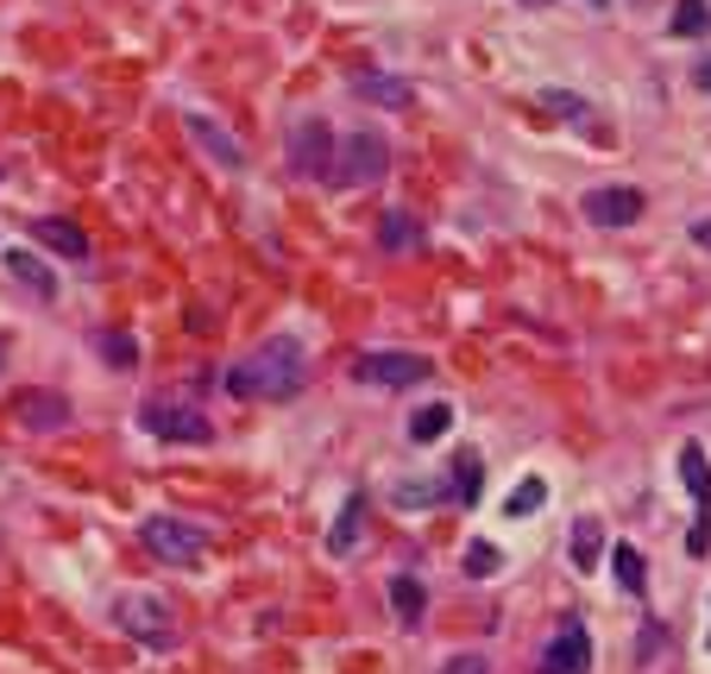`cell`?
<instances>
[{
    "instance_id": "30bf717a",
    "label": "cell",
    "mask_w": 711,
    "mask_h": 674,
    "mask_svg": "<svg viewBox=\"0 0 711 674\" xmlns=\"http://www.w3.org/2000/svg\"><path fill=\"white\" fill-rule=\"evenodd\" d=\"M0 271H7L26 296H39V303L58 296V271H44V259H32L26 247H0Z\"/></svg>"
},
{
    "instance_id": "4dcf8cb0",
    "label": "cell",
    "mask_w": 711,
    "mask_h": 674,
    "mask_svg": "<svg viewBox=\"0 0 711 674\" xmlns=\"http://www.w3.org/2000/svg\"><path fill=\"white\" fill-rule=\"evenodd\" d=\"M692 82H699V89H705V95H711V58L699 63V70H692Z\"/></svg>"
},
{
    "instance_id": "f546056e",
    "label": "cell",
    "mask_w": 711,
    "mask_h": 674,
    "mask_svg": "<svg viewBox=\"0 0 711 674\" xmlns=\"http://www.w3.org/2000/svg\"><path fill=\"white\" fill-rule=\"evenodd\" d=\"M687 233H692V247H705V252H711V214H705V221H692Z\"/></svg>"
},
{
    "instance_id": "5b68a950",
    "label": "cell",
    "mask_w": 711,
    "mask_h": 674,
    "mask_svg": "<svg viewBox=\"0 0 711 674\" xmlns=\"http://www.w3.org/2000/svg\"><path fill=\"white\" fill-rule=\"evenodd\" d=\"M139 542H145L158 561H171V567H195V561L209 555V530H202V523H183V517H164V511H152V517L139 523Z\"/></svg>"
},
{
    "instance_id": "d6a6232c",
    "label": "cell",
    "mask_w": 711,
    "mask_h": 674,
    "mask_svg": "<svg viewBox=\"0 0 711 674\" xmlns=\"http://www.w3.org/2000/svg\"><path fill=\"white\" fill-rule=\"evenodd\" d=\"M522 7H548V0H522Z\"/></svg>"
},
{
    "instance_id": "8992f818",
    "label": "cell",
    "mask_w": 711,
    "mask_h": 674,
    "mask_svg": "<svg viewBox=\"0 0 711 674\" xmlns=\"http://www.w3.org/2000/svg\"><path fill=\"white\" fill-rule=\"evenodd\" d=\"M428 372H435L428 353H397V348H372L353 360V379L372 391H409V385H423Z\"/></svg>"
},
{
    "instance_id": "4fadbf2b",
    "label": "cell",
    "mask_w": 711,
    "mask_h": 674,
    "mask_svg": "<svg viewBox=\"0 0 711 674\" xmlns=\"http://www.w3.org/2000/svg\"><path fill=\"white\" fill-rule=\"evenodd\" d=\"M346 89L359 101H372V108H409V101H416V89H409L404 77H390V70H353Z\"/></svg>"
},
{
    "instance_id": "ac0fdd59",
    "label": "cell",
    "mask_w": 711,
    "mask_h": 674,
    "mask_svg": "<svg viewBox=\"0 0 711 674\" xmlns=\"http://www.w3.org/2000/svg\"><path fill=\"white\" fill-rule=\"evenodd\" d=\"M567 555H573V574H598V555H605V523H598V517H579L573 523V542H567Z\"/></svg>"
},
{
    "instance_id": "2e32d148",
    "label": "cell",
    "mask_w": 711,
    "mask_h": 674,
    "mask_svg": "<svg viewBox=\"0 0 711 674\" xmlns=\"http://www.w3.org/2000/svg\"><path fill=\"white\" fill-rule=\"evenodd\" d=\"M680 485L692 492V504L699 511H711V461L699 442H680Z\"/></svg>"
},
{
    "instance_id": "cb8c5ba5",
    "label": "cell",
    "mask_w": 711,
    "mask_h": 674,
    "mask_svg": "<svg viewBox=\"0 0 711 674\" xmlns=\"http://www.w3.org/2000/svg\"><path fill=\"white\" fill-rule=\"evenodd\" d=\"M466 574H473V580H491V574H504V549H498V542H485V536H473V542H466Z\"/></svg>"
},
{
    "instance_id": "d6986e66",
    "label": "cell",
    "mask_w": 711,
    "mask_h": 674,
    "mask_svg": "<svg viewBox=\"0 0 711 674\" xmlns=\"http://www.w3.org/2000/svg\"><path fill=\"white\" fill-rule=\"evenodd\" d=\"M390 612H397V624H423L428 586H423L416 574H390Z\"/></svg>"
},
{
    "instance_id": "e0dca14e",
    "label": "cell",
    "mask_w": 711,
    "mask_h": 674,
    "mask_svg": "<svg viewBox=\"0 0 711 674\" xmlns=\"http://www.w3.org/2000/svg\"><path fill=\"white\" fill-rule=\"evenodd\" d=\"M447 492L460 504H479V492H485V461L473 454V447H460L454 454V466H447Z\"/></svg>"
},
{
    "instance_id": "6da1fadb",
    "label": "cell",
    "mask_w": 711,
    "mask_h": 674,
    "mask_svg": "<svg viewBox=\"0 0 711 674\" xmlns=\"http://www.w3.org/2000/svg\"><path fill=\"white\" fill-rule=\"evenodd\" d=\"M308 385V353L296 334H265L252 353L227 366V391L240 404H284Z\"/></svg>"
},
{
    "instance_id": "1f68e13d",
    "label": "cell",
    "mask_w": 711,
    "mask_h": 674,
    "mask_svg": "<svg viewBox=\"0 0 711 674\" xmlns=\"http://www.w3.org/2000/svg\"><path fill=\"white\" fill-rule=\"evenodd\" d=\"M586 7H592V13H605V7H611V0H586Z\"/></svg>"
},
{
    "instance_id": "836d02e7",
    "label": "cell",
    "mask_w": 711,
    "mask_h": 674,
    "mask_svg": "<svg viewBox=\"0 0 711 674\" xmlns=\"http://www.w3.org/2000/svg\"><path fill=\"white\" fill-rule=\"evenodd\" d=\"M705 650H711V624H705Z\"/></svg>"
},
{
    "instance_id": "ba28073f",
    "label": "cell",
    "mask_w": 711,
    "mask_h": 674,
    "mask_svg": "<svg viewBox=\"0 0 711 674\" xmlns=\"http://www.w3.org/2000/svg\"><path fill=\"white\" fill-rule=\"evenodd\" d=\"M541 674H592V631L579 617H560V631L541 650Z\"/></svg>"
},
{
    "instance_id": "f1b7e54d",
    "label": "cell",
    "mask_w": 711,
    "mask_h": 674,
    "mask_svg": "<svg viewBox=\"0 0 711 674\" xmlns=\"http://www.w3.org/2000/svg\"><path fill=\"white\" fill-rule=\"evenodd\" d=\"M441 674H491V655L460 650V655H447V662H441Z\"/></svg>"
},
{
    "instance_id": "5bb4252c",
    "label": "cell",
    "mask_w": 711,
    "mask_h": 674,
    "mask_svg": "<svg viewBox=\"0 0 711 674\" xmlns=\"http://www.w3.org/2000/svg\"><path fill=\"white\" fill-rule=\"evenodd\" d=\"M32 240L63 252V259H89V233H82L77 221H63V214H39V221H32Z\"/></svg>"
},
{
    "instance_id": "83f0119b",
    "label": "cell",
    "mask_w": 711,
    "mask_h": 674,
    "mask_svg": "<svg viewBox=\"0 0 711 674\" xmlns=\"http://www.w3.org/2000/svg\"><path fill=\"white\" fill-rule=\"evenodd\" d=\"M541 108H548V114H560V120H579V127L592 120V108H586L573 89H541Z\"/></svg>"
},
{
    "instance_id": "7402d4cb",
    "label": "cell",
    "mask_w": 711,
    "mask_h": 674,
    "mask_svg": "<svg viewBox=\"0 0 711 674\" xmlns=\"http://www.w3.org/2000/svg\"><path fill=\"white\" fill-rule=\"evenodd\" d=\"M447 423H454V404H423L416 416H409V442L428 447V442H441Z\"/></svg>"
},
{
    "instance_id": "4316f807",
    "label": "cell",
    "mask_w": 711,
    "mask_h": 674,
    "mask_svg": "<svg viewBox=\"0 0 711 674\" xmlns=\"http://www.w3.org/2000/svg\"><path fill=\"white\" fill-rule=\"evenodd\" d=\"M541 504H548V485H541L536 473H529V480H522L517 492H510V499H504V517H536Z\"/></svg>"
},
{
    "instance_id": "44dd1931",
    "label": "cell",
    "mask_w": 711,
    "mask_h": 674,
    "mask_svg": "<svg viewBox=\"0 0 711 674\" xmlns=\"http://www.w3.org/2000/svg\"><path fill=\"white\" fill-rule=\"evenodd\" d=\"M611 574L623 593H642V586H649V567H642V549H636V542H611Z\"/></svg>"
},
{
    "instance_id": "7c38bea8",
    "label": "cell",
    "mask_w": 711,
    "mask_h": 674,
    "mask_svg": "<svg viewBox=\"0 0 711 674\" xmlns=\"http://www.w3.org/2000/svg\"><path fill=\"white\" fill-rule=\"evenodd\" d=\"M13 416H20L26 429L51 435V429L70 423V398H63V391H13Z\"/></svg>"
},
{
    "instance_id": "9c48e42d",
    "label": "cell",
    "mask_w": 711,
    "mask_h": 674,
    "mask_svg": "<svg viewBox=\"0 0 711 674\" xmlns=\"http://www.w3.org/2000/svg\"><path fill=\"white\" fill-rule=\"evenodd\" d=\"M579 214H586L592 228H630V221H642V190H630V183L586 190L579 195Z\"/></svg>"
},
{
    "instance_id": "3957f363",
    "label": "cell",
    "mask_w": 711,
    "mask_h": 674,
    "mask_svg": "<svg viewBox=\"0 0 711 674\" xmlns=\"http://www.w3.org/2000/svg\"><path fill=\"white\" fill-rule=\"evenodd\" d=\"M114 624L133 636L139 650H164V655H171L176 643H183V631H176V612H171V605H164L158 593H120Z\"/></svg>"
},
{
    "instance_id": "484cf974",
    "label": "cell",
    "mask_w": 711,
    "mask_h": 674,
    "mask_svg": "<svg viewBox=\"0 0 711 674\" xmlns=\"http://www.w3.org/2000/svg\"><path fill=\"white\" fill-rule=\"evenodd\" d=\"M711 26V0H673V39H699Z\"/></svg>"
},
{
    "instance_id": "7a4b0ae2",
    "label": "cell",
    "mask_w": 711,
    "mask_h": 674,
    "mask_svg": "<svg viewBox=\"0 0 711 674\" xmlns=\"http://www.w3.org/2000/svg\"><path fill=\"white\" fill-rule=\"evenodd\" d=\"M390 171V139L378 127H353V133L334 145V190H372L378 177Z\"/></svg>"
},
{
    "instance_id": "603a6c76",
    "label": "cell",
    "mask_w": 711,
    "mask_h": 674,
    "mask_svg": "<svg viewBox=\"0 0 711 674\" xmlns=\"http://www.w3.org/2000/svg\"><path fill=\"white\" fill-rule=\"evenodd\" d=\"M378 247H385V252H409V247H423V228H416V221H409L404 209H390L385 221H378Z\"/></svg>"
},
{
    "instance_id": "8fae6325",
    "label": "cell",
    "mask_w": 711,
    "mask_h": 674,
    "mask_svg": "<svg viewBox=\"0 0 711 674\" xmlns=\"http://www.w3.org/2000/svg\"><path fill=\"white\" fill-rule=\"evenodd\" d=\"M183 127H190V139H195V145H202V152L214 158V164H221V171H246V145H240V139H233L227 127H221V120H209V114H190Z\"/></svg>"
},
{
    "instance_id": "9a60e30c",
    "label": "cell",
    "mask_w": 711,
    "mask_h": 674,
    "mask_svg": "<svg viewBox=\"0 0 711 674\" xmlns=\"http://www.w3.org/2000/svg\"><path fill=\"white\" fill-rule=\"evenodd\" d=\"M359 536H366V499L353 492V499L341 504L334 530H327V555H353V549H359Z\"/></svg>"
},
{
    "instance_id": "277c9868",
    "label": "cell",
    "mask_w": 711,
    "mask_h": 674,
    "mask_svg": "<svg viewBox=\"0 0 711 674\" xmlns=\"http://www.w3.org/2000/svg\"><path fill=\"white\" fill-rule=\"evenodd\" d=\"M139 429L158 435V442H183V447H209L214 442L209 410L183 404V398H145V404H139Z\"/></svg>"
},
{
    "instance_id": "d4e9b609",
    "label": "cell",
    "mask_w": 711,
    "mask_h": 674,
    "mask_svg": "<svg viewBox=\"0 0 711 674\" xmlns=\"http://www.w3.org/2000/svg\"><path fill=\"white\" fill-rule=\"evenodd\" d=\"M95 353L108 360V366H120V372H133V366H139V341H133V334H120V328H108V334H101Z\"/></svg>"
},
{
    "instance_id": "ffe728a7",
    "label": "cell",
    "mask_w": 711,
    "mask_h": 674,
    "mask_svg": "<svg viewBox=\"0 0 711 674\" xmlns=\"http://www.w3.org/2000/svg\"><path fill=\"white\" fill-rule=\"evenodd\" d=\"M441 499H454L441 480H397L390 485V504H397V511H428V504H441Z\"/></svg>"
},
{
    "instance_id": "52a82bcc",
    "label": "cell",
    "mask_w": 711,
    "mask_h": 674,
    "mask_svg": "<svg viewBox=\"0 0 711 674\" xmlns=\"http://www.w3.org/2000/svg\"><path fill=\"white\" fill-rule=\"evenodd\" d=\"M334 145H341V139L327 133V120L303 114L296 127H290V139H284V158H290V171L303 177V183L308 177H322L327 183V177H334Z\"/></svg>"
},
{
    "instance_id": "e575fe53",
    "label": "cell",
    "mask_w": 711,
    "mask_h": 674,
    "mask_svg": "<svg viewBox=\"0 0 711 674\" xmlns=\"http://www.w3.org/2000/svg\"><path fill=\"white\" fill-rule=\"evenodd\" d=\"M0 360H7V341H0Z\"/></svg>"
}]
</instances>
